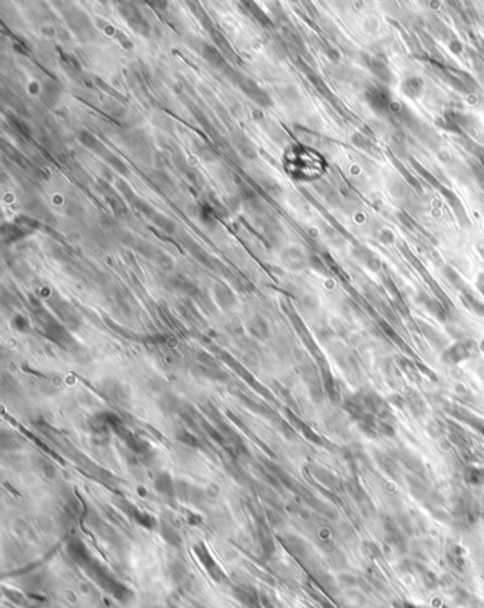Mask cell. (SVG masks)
<instances>
[{
    "label": "cell",
    "instance_id": "6da1fadb",
    "mask_svg": "<svg viewBox=\"0 0 484 608\" xmlns=\"http://www.w3.org/2000/svg\"><path fill=\"white\" fill-rule=\"evenodd\" d=\"M284 168L296 179L310 180L318 178L325 169V162L314 151L304 146H293L283 158Z\"/></svg>",
    "mask_w": 484,
    "mask_h": 608
},
{
    "label": "cell",
    "instance_id": "7a4b0ae2",
    "mask_svg": "<svg viewBox=\"0 0 484 608\" xmlns=\"http://www.w3.org/2000/svg\"><path fill=\"white\" fill-rule=\"evenodd\" d=\"M477 352V345L474 341H463V343L454 344L451 348L444 352L443 360L450 364H457L463 360H467L471 355Z\"/></svg>",
    "mask_w": 484,
    "mask_h": 608
},
{
    "label": "cell",
    "instance_id": "3957f363",
    "mask_svg": "<svg viewBox=\"0 0 484 608\" xmlns=\"http://www.w3.org/2000/svg\"><path fill=\"white\" fill-rule=\"evenodd\" d=\"M422 90H423V81L417 77L408 78V80L402 84V91L408 95V97H412V98H415V97L420 94Z\"/></svg>",
    "mask_w": 484,
    "mask_h": 608
},
{
    "label": "cell",
    "instance_id": "277c9868",
    "mask_svg": "<svg viewBox=\"0 0 484 608\" xmlns=\"http://www.w3.org/2000/svg\"><path fill=\"white\" fill-rule=\"evenodd\" d=\"M368 101L371 103V105L374 107V108H383L386 104H388V95H386V91H382V90H379V88H376V90H372L371 93H369V98H368Z\"/></svg>",
    "mask_w": 484,
    "mask_h": 608
},
{
    "label": "cell",
    "instance_id": "5b68a950",
    "mask_svg": "<svg viewBox=\"0 0 484 608\" xmlns=\"http://www.w3.org/2000/svg\"><path fill=\"white\" fill-rule=\"evenodd\" d=\"M464 479L471 485H483L484 469H481V468H468L464 472Z\"/></svg>",
    "mask_w": 484,
    "mask_h": 608
},
{
    "label": "cell",
    "instance_id": "8992f818",
    "mask_svg": "<svg viewBox=\"0 0 484 608\" xmlns=\"http://www.w3.org/2000/svg\"><path fill=\"white\" fill-rule=\"evenodd\" d=\"M478 287H480V290L484 293V273L480 276V279H478Z\"/></svg>",
    "mask_w": 484,
    "mask_h": 608
},
{
    "label": "cell",
    "instance_id": "52a82bcc",
    "mask_svg": "<svg viewBox=\"0 0 484 608\" xmlns=\"http://www.w3.org/2000/svg\"><path fill=\"white\" fill-rule=\"evenodd\" d=\"M402 608H416V607H413V605H410V604H403Z\"/></svg>",
    "mask_w": 484,
    "mask_h": 608
}]
</instances>
